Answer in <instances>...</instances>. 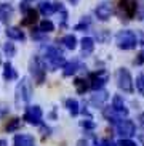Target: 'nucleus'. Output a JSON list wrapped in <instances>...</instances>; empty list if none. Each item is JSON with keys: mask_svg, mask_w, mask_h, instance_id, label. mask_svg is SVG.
<instances>
[{"mask_svg": "<svg viewBox=\"0 0 144 146\" xmlns=\"http://www.w3.org/2000/svg\"><path fill=\"white\" fill-rule=\"evenodd\" d=\"M120 7L127 11L128 18L135 16V13H136V2L135 0H122V2H120Z\"/></svg>", "mask_w": 144, "mask_h": 146, "instance_id": "16", "label": "nucleus"}, {"mask_svg": "<svg viewBox=\"0 0 144 146\" xmlns=\"http://www.w3.org/2000/svg\"><path fill=\"white\" fill-rule=\"evenodd\" d=\"M32 90H30V82L27 79H22L16 87V106H21V103H29Z\"/></svg>", "mask_w": 144, "mask_h": 146, "instance_id": "5", "label": "nucleus"}, {"mask_svg": "<svg viewBox=\"0 0 144 146\" xmlns=\"http://www.w3.org/2000/svg\"><path fill=\"white\" fill-rule=\"evenodd\" d=\"M26 2H27V0H26Z\"/></svg>", "mask_w": 144, "mask_h": 146, "instance_id": "45", "label": "nucleus"}, {"mask_svg": "<svg viewBox=\"0 0 144 146\" xmlns=\"http://www.w3.org/2000/svg\"><path fill=\"white\" fill-rule=\"evenodd\" d=\"M61 43H63L67 50H74V48L77 47V39H75V35L67 34V35H64L63 39H61Z\"/></svg>", "mask_w": 144, "mask_h": 146, "instance_id": "19", "label": "nucleus"}, {"mask_svg": "<svg viewBox=\"0 0 144 146\" xmlns=\"http://www.w3.org/2000/svg\"><path fill=\"white\" fill-rule=\"evenodd\" d=\"M139 124H141V127H144V112L139 116Z\"/></svg>", "mask_w": 144, "mask_h": 146, "instance_id": "38", "label": "nucleus"}, {"mask_svg": "<svg viewBox=\"0 0 144 146\" xmlns=\"http://www.w3.org/2000/svg\"><path fill=\"white\" fill-rule=\"evenodd\" d=\"M109 32H107V31H101V32H98V40H99V42H107V40H109Z\"/></svg>", "mask_w": 144, "mask_h": 146, "instance_id": "28", "label": "nucleus"}, {"mask_svg": "<svg viewBox=\"0 0 144 146\" xmlns=\"http://www.w3.org/2000/svg\"><path fill=\"white\" fill-rule=\"evenodd\" d=\"M3 53L8 58H11V56L16 55V48H15V45L11 42H7V43H3Z\"/></svg>", "mask_w": 144, "mask_h": 146, "instance_id": "26", "label": "nucleus"}, {"mask_svg": "<svg viewBox=\"0 0 144 146\" xmlns=\"http://www.w3.org/2000/svg\"><path fill=\"white\" fill-rule=\"evenodd\" d=\"M82 55H90V53L94 50V40L91 37H83L82 39Z\"/></svg>", "mask_w": 144, "mask_h": 146, "instance_id": "17", "label": "nucleus"}, {"mask_svg": "<svg viewBox=\"0 0 144 146\" xmlns=\"http://www.w3.org/2000/svg\"><path fill=\"white\" fill-rule=\"evenodd\" d=\"M63 74L66 76V77H71L72 74H75L79 69H82V64L79 63V61H71V63H66V64L63 66Z\"/></svg>", "mask_w": 144, "mask_h": 146, "instance_id": "14", "label": "nucleus"}, {"mask_svg": "<svg viewBox=\"0 0 144 146\" xmlns=\"http://www.w3.org/2000/svg\"><path fill=\"white\" fill-rule=\"evenodd\" d=\"M143 19H144V16H143Z\"/></svg>", "mask_w": 144, "mask_h": 146, "instance_id": "43", "label": "nucleus"}, {"mask_svg": "<svg viewBox=\"0 0 144 146\" xmlns=\"http://www.w3.org/2000/svg\"><path fill=\"white\" fill-rule=\"evenodd\" d=\"M11 11H13V8L10 7V5H7V3H0V13H3V15H11Z\"/></svg>", "mask_w": 144, "mask_h": 146, "instance_id": "29", "label": "nucleus"}, {"mask_svg": "<svg viewBox=\"0 0 144 146\" xmlns=\"http://www.w3.org/2000/svg\"><path fill=\"white\" fill-rule=\"evenodd\" d=\"M136 88H138V92L141 95H144V74L138 76V79H136Z\"/></svg>", "mask_w": 144, "mask_h": 146, "instance_id": "27", "label": "nucleus"}, {"mask_svg": "<svg viewBox=\"0 0 144 146\" xmlns=\"http://www.w3.org/2000/svg\"><path fill=\"white\" fill-rule=\"evenodd\" d=\"M38 18H37V11L35 10H29L27 13H26V18L22 19V26H30V24H34L35 21H37Z\"/></svg>", "mask_w": 144, "mask_h": 146, "instance_id": "21", "label": "nucleus"}, {"mask_svg": "<svg viewBox=\"0 0 144 146\" xmlns=\"http://www.w3.org/2000/svg\"><path fill=\"white\" fill-rule=\"evenodd\" d=\"M77 146H88V143L85 141V140H79V143H77Z\"/></svg>", "mask_w": 144, "mask_h": 146, "instance_id": "36", "label": "nucleus"}, {"mask_svg": "<svg viewBox=\"0 0 144 146\" xmlns=\"http://www.w3.org/2000/svg\"><path fill=\"white\" fill-rule=\"evenodd\" d=\"M32 39H35V40H42V39H45V32H42L40 29L32 31Z\"/></svg>", "mask_w": 144, "mask_h": 146, "instance_id": "30", "label": "nucleus"}, {"mask_svg": "<svg viewBox=\"0 0 144 146\" xmlns=\"http://www.w3.org/2000/svg\"><path fill=\"white\" fill-rule=\"evenodd\" d=\"M143 55H144V52H143Z\"/></svg>", "mask_w": 144, "mask_h": 146, "instance_id": "44", "label": "nucleus"}, {"mask_svg": "<svg viewBox=\"0 0 144 146\" xmlns=\"http://www.w3.org/2000/svg\"><path fill=\"white\" fill-rule=\"evenodd\" d=\"M119 146H136V145L131 141V140H127V138H123V140H120V141H119Z\"/></svg>", "mask_w": 144, "mask_h": 146, "instance_id": "33", "label": "nucleus"}, {"mask_svg": "<svg viewBox=\"0 0 144 146\" xmlns=\"http://www.w3.org/2000/svg\"><path fill=\"white\" fill-rule=\"evenodd\" d=\"M8 112V104H5V103H0V119L5 116Z\"/></svg>", "mask_w": 144, "mask_h": 146, "instance_id": "32", "label": "nucleus"}, {"mask_svg": "<svg viewBox=\"0 0 144 146\" xmlns=\"http://www.w3.org/2000/svg\"><path fill=\"white\" fill-rule=\"evenodd\" d=\"M102 114H104V117H106L109 122H112V124H115V122H120V120H122L119 114H117V112L112 109V106H110V108H106V109L102 111Z\"/></svg>", "mask_w": 144, "mask_h": 146, "instance_id": "20", "label": "nucleus"}, {"mask_svg": "<svg viewBox=\"0 0 144 146\" xmlns=\"http://www.w3.org/2000/svg\"><path fill=\"white\" fill-rule=\"evenodd\" d=\"M19 125H21V119H18V117H15V119H11L8 122V124H7V127H5V130H7V132H16L18 129H19Z\"/></svg>", "mask_w": 144, "mask_h": 146, "instance_id": "25", "label": "nucleus"}, {"mask_svg": "<svg viewBox=\"0 0 144 146\" xmlns=\"http://www.w3.org/2000/svg\"><path fill=\"white\" fill-rule=\"evenodd\" d=\"M29 69H30L32 77L35 79V82L37 84H43V80H45V64H43V60L40 56H34L30 60Z\"/></svg>", "mask_w": 144, "mask_h": 146, "instance_id": "4", "label": "nucleus"}, {"mask_svg": "<svg viewBox=\"0 0 144 146\" xmlns=\"http://www.w3.org/2000/svg\"><path fill=\"white\" fill-rule=\"evenodd\" d=\"M139 141L143 143V146H144V135H139Z\"/></svg>", "mask_w": 144, "mask_h": 146, "instance_id": "40", "label": "nucleus"}, {"mask_svg": "<svg viewBox=\"0 0 144 146\" xmlns=\"http://www.w3.org/2000/svg\"><path fill=\"white\" fill-rule=\"evenodd\" d=\"M112 109L120 116V119H123V117L128 116V109L125 108V103H123V100L120 98L119 95H115L114 100H112Z\"/></svg>", "mask_w": 144, "mask_h": 146, "instance_id": "10", "label": "nucleus"}, {"mask_svg": "<svg viewBox=\"0 0 144 146\" xmlns=\"http://www.w3.org/2000/svg\"><path fill=\"white\" fill-rule=\"evenodd\" d=\"M5 34H7V37L11 39V40H24L26 39L24 32H22L19 27H7Z\"/></svg>", "mask_w": 144, "mask_h": 146, "instance_id": "15", "label": "nucleus"}, {"mask_svg": "<svg viewBox=\"0 0 144 146\" xmlns=\"http://www.w3.org/2000/svg\"><path fill=\"white\" fill-rule=\"evenodd\" d=\"M42 132H43V135H50V129L48 127H42Z\"/></svg>", "mask_w": 144, "mask_h": 146, "instance_id": "37", "label": "nucleus"}, {"mask_svg": "<svg viewBox=\"0 0 144 146\" xmlns=\"http://www.w3.org/2000/svg\"><path fill=\"white\" fill-rule=\"evenodd\" d=\"M18 77L16 71L13 69V66L10 64V63H5L3 64V79L5 80H15V79Z\"/></svg>", "mask_w": 144, "mask_h": 146, "instance_id": "18", "label": "nucleus"}, {"mask_svg": "<svg viewBox=\"0 0 144 146\" xmlns=\"http://www.w3.org/2000/svg\"><path fill=\"white\" fill-rule=\"evenodd\" d=\"M74 85H75V90H77V93H85V92L88 90V84H87V80L85 79H75L74 80Z\"/></svg>", "mask_w": 144, "mask_h": 146, "instance_id": "22", "label": "nucleus"}, {"mask_svg": "<svg viewBox=\"0 0 144 146\" xmlns=\"http://www.w3.org/2000/svg\"><path fill=\"white\" fill-rule=\"evenodd\" d=\"M19 8H21V11H22V13H27V11L30 10V8H29V5H27V2H22Z\"/></svg>", "mask_w": 144, "mask_h": 146, "instance_id": "34", "label": "nucleus"}, {"mask_svg": "<svg viewBox=\"0 0 144 146\" xmlns=\"http://www.w3.org/2000/svg\"><path fill=\"white\" fill-rule=\"evenodd\" d=\"M107 80H109V74H107V71H104V69L90 74V87H91L93 90H101L102 87L106 85Z\"/></svg>", "mask_w": 144, "mask_h": 146, "instance_id": "6", "label": "nucleus"}, {"mask_svg": "<svg viewBox=\"0 0 144 146\" xmlns=\"http://www.w3.org/2000/svg\"><path fill=\"white\" fill-rule=\"evenodd\" d=\"M0 146H8L7 140H3V138H0Z\"/></svg>", "mask_w": 144, "mask_h": 146, "instance_id": "39", "label": "nucleus"}, {"mask_svg": "<svg viewBox=\"0 0 144 146\" xmlns=\"http://www.w3.org/2000/svg\"><path fill=\"white\" fill-rule=\"evenodd\" d=\"M42 52H43V55H45V60H47L48 66L51 68V71H56V69L63 68V66L66 64L64 55L58 50V48L48 45V47H42Z\"/></svg>", "mask_w": 144, "mask_h": 146, "instance_id": "1", "label": "nucleus"}, {"mask_svg": "<svg viewBox=\"0 0 144 146\" xmlns=\"http://www.w3.org/2000/svg\"><path fill=\"white\" fill-rule=\"evenodd\" d=\"M141 43H143V45H144V34L141 35Z\"/></svg>", "mask_w": 144, "mask_h": 146, "instance_id": "41", "label": "nucleus"}, {"mask_svg": "<svg viewBox=\"0 0 144 146\" xmlns=\"http://www.w3.org/2000/svg\"><path fill=\"white\" fill-rule=\"evenodd\" d=\"M117 130H119V133L122 135V137H133L136 132V127L135 124H133V120L130 119H125V120H120L119 124H117Z\"/></svg>", "mask_w": 144, "mask_h": 146, "instance_id": "8", "label": "nucleus"}, {"mask_svg": "<svg viewBox=\"0 0 144 146\" xmlns=\"http://www.w3.org/2000/svg\"><path fill=\"white\" fill-rule=\"evenodd\" d=\"M38 29L42 31V32H45V34H48V32H53V31H55V24H53L50 19H43V21H40Z\"/></svg>", "mask_w": 144, "mask_h": 146, "instance_id": "24", "label": "nucleus"}, {"mask_svg": "<svg viewBox=\"0 0 144 146\" xmlns=\"http://www.w3.org/2000/svg\"><path fill=\"white\" fill-rule=\"evenodd\" d=\"M15 146H35V140L32 135H27V133H21V135H16L15 140H13Z\"/></svg>", "mask_w": 144, "mask_h": 146, "instance_id": "12", "label": "nucleus"}, {"mask_svg": "<svg viewBox=\"0 0 144 146\" xmlns=\"http://www.w3.org/2000/svg\"><path fill=\"white\" fill-rule=\"evenodd\" d=\"M144 63V55H143V52L138 55V58H136V64H143Z\"/></svg>", "mask_w": 144, "mask_h": 146, "instance_id": "35", "label": "nucleus"}, {"mask_svg": "<svg viewBox=\"0 0 144 146\" xmlns=\"http://www.w3.org/2000/svg\"><path fill=\"white\" fill-rule=\"evenodd\" d=\"M42 116L43 112L40 109V106H29L24 112V120L32 125H40L42 124Z\"/></svg>", "mask_w": 144, "mask_h": 146, "instance_id": "7", "label": "nucleus"}, {"mask_svg": "<svg viewBox=\"0 0 144 146\" xmlns=\"http://www.w3.org/2000/svg\"><path fill=\"white\" fill-rule=\"evenodd\" d=\"M38 11H40V13H42L45 18L51 16V15L56 11L55 3H51V2H48V0H45V2H40V3H38Z\"/></svg>", "mask_w": 144, "mask_h": 146, "instance_id": "13", "label": "nucleus"}, {"mask_svg": "<svg viewBox=\"0 0 144 146\" xmlns=\"http://www.w3.org/2000/svg\"><path fill=\"white\" fill-rule=\"evenodd\" d=\"M107 98H109V93H107L106 90H94V95L91 96V104H94L96 108H102L104 106V103L107 101Z\"/></svg>", "mask_w": 144, "mask_h": 146, "instance_id": "11", "label": "nucleus"}, {"mask_svg": "<svg viewBox=\"0 0 144 146\" xmlns=\"http://www.w3.org/2000/svg\"><path fill=\"white\" fill-rule=\"evenodd\" d=\"M94 15H96V18L99 21H107L110 18V15H112V7H110V3L109 2L99 3L96 7V10H94Z\"/></svg>", "mask_w": 144, "mask_h": 146, "instance_id": "9", "label": "nucleus"}, {"mask_svg": "<svg viewBox=\"0 0 144 146\" xmlns=\"http://www.w3.org/2000/svg\"><path fill=\"white\" fill-rule=\"evenodd\" d=\"M115 42H117V47L120 50H131V48H136V45H138V37L133 31L125 29L120 31L115 35Z\"/></svg>", "mask_w": 144, "mask_h": 146, "instance_id": "2", "label": "nucleus"}, {"mask_svg": "<svg viewBox=\"0 0 144 146\" xmlns=\"http://www.w3.org/2000/svg\"><path fill=\"white\" fill-rule=\"evenodd\" d=\"M66 108L69 109V112H71L72 116H77L79 112H80V109H79V103H77L75 100L69 98L67 101H66Z\"/></svg>", "mask_w": 144, "mask_h": 146, "instance_id": "23", "label": "nucleus"}, {"mask_svg": "<svg viewBox=\"0 0 144 146\" xmlns=\"http://www.w3.org/2000/svg\"><path fill=\"white\" fill-rule=\"evenodd\" d=\"M69 2H72V3H75V2H77V0H69Z\"/></svg>", "mask_w": 144, "mask_h": 146, "instance_id": "42", "label": "nucleus"}, {"mask_svg": "<svg viewBox=\"0 0 144 146\" xmlns=\"http://www.w3.org/2000/svg\"><path fill=\"white\" fill-rule=\"evenodd\" d=\"M82 127H83V129H88V130H91V129H94V122H91L90 119H87V120H82Z\"/></svg>", "mask_w": 144, "mask_h": 146, "instance_id": "31", "label": "nucleus"}, {"mask_svg": "<svg viewBox=\"0 0 144 146\" xmlns=\"http://www.w3.org/2000/svg\"><path fill=\"white\" fill-rule=\"evenodd\" d=\"M115 79H117V85H119L120 90L127 92V93H131L133 92V77L130 71L125 68H120L115 74Z\"/></svg>", "mask_w": 144, "mask_h": 146, "instance_id": "3", "label": "nucleus"}]
</instances>
